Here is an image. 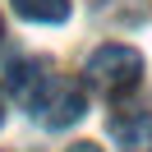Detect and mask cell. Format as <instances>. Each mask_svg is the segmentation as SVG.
Segmentation results:
<instances>
[{
  "mask_svg": "<svg viewBox=\"0 0 152 152\" xmlns=\"http://www.w3.org/2000/svg\"><path fill=\"white\" fill-rule=\"evenodd\" d=\"M69 152H102V148H97V143H74Z\"/></svg>",
  "mask_w": 152,
  "mask_h": 152,
  "instance_id": "5b68a950",
  "label": "cell"
},
{
  "mask_svg": "<svg viewBox=\"0 0 152 152\" xmlns=\"http://www.w3.org/2000/svg\"><path fill=\"white\" fill-rule=\"evenodd\" d=\"M0 37H5V23H0Z\"/></svg>",
  "mask_w": 152,
  "mask_h": 152,
  "instance_id": "52a82bcc",
  "label": "cell"
},
{
  "mask_svg": "<svg viewBox=\"0 0 152 152\" xmlns=\"http://www.w3.org/2000/svg\"><path fill=\"white\" fill-rule=\"evenodd\" d=\"M111 134L120 138L124 152H148V148H152V115H148V111L115 115V120H111Z\"/></svg>",
  "mask_w": 152,
  "mask_h": 152,
  "instance_id": "3957f363",
  "label": "cell"
},
{
  "mask_svg": "<svg viewBox=\"0 0 152 152\" xmlns=\"http://www.w3.org/2000/svg\"><path fill=\"white\" fill-rule=\"evenodd\" d=\"M10 92H14V102H19L23 111H32L46 129H65V124H74L78 115L88 111L83 88L69 83V78H60V74H51V65L42 56L10 65Z\"/></svg>",
  "mask_w": 152,
  "mask_h": 152,
  "instance_id": "6da1fadb",
  "label": "cell"
},
{
  "mask_svg": "<svg viewBox=\"0 0 152 152\" xmlns=\"http://www.w3.org/2000/svg\"><path fill=\"white\" fill-rule=\"evenodd\" d=\"M14 10L32 23H65L69 19V0H14Z\"/></svg>",
  "mask_w": 152,
  "mask_h": 152,
  "instance_id": "277c9868",
  "label": "cell"
},
{
  "mask_svg": "<svg viewBox=\"0 0 152 152\" xmlns=\"http://www.w3.org/2000/svg\"><path fill=\"white\" fill-rule=\"evenodd\" d=\"M0 124H5V102H0Z\"/></svg>",
  "mask_w": 152,
  "mask_h": 152,
  "instance_id": "8992f818",
  "label": "cell"
},
{
  "mask_svg": "<svg viewBox=\"0 0 152 152\" xmlns=\"http://www.w3.org/2000/svg\"><path fill=\"white\" fill-rule=\"evenodd\" d=\"M143 78V56L134 46H120V42H106L88 56V83L106 97H124L134 92Z\"/></svg>",
  "mask_w": 152,
  "mask_h": 152,
  "instance_id": "7a4b0ae2",
  "label": "cell"
}]
</instances>
